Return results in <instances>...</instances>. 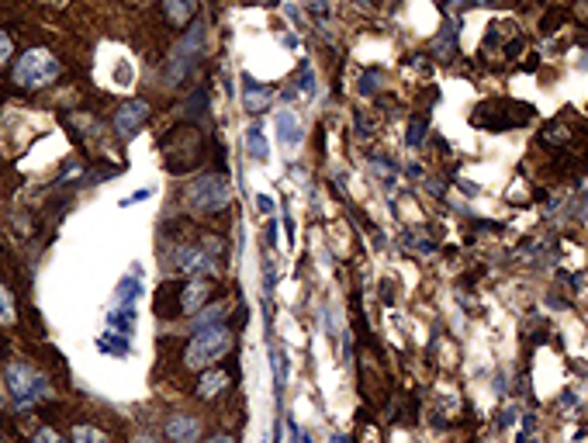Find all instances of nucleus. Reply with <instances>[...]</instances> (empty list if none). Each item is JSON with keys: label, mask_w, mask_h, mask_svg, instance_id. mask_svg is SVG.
Segmentation results:
<instances>
[{"label": "nucleus", "mask_w": 588, "mask_h": 443, "mask_svg": "<svg viewBox=\"0 0 588 443\" xmlns=\"http://www.w3.org/2000/svg\"><path fill=\"white\" fill-rule=\"evenodd\" d=\"M135 443H156V440H149V436H139V440H135Z\"/></svg>", "instance_id": "473e14b6"}, {"label": "nucleus", "mask_w": 588, "mask_h": 443, "mask_svg": "<svg viewBox=\"0 0 588 443\" xmlns=\"http://www.w3.org/2000/svg\"><path fill=\"white\" fill-rule=\"evenodd\" d=\"M246 152H249L256 163H266V159H270V146H266V135H263L259 125H253V128L246 132Z\"/></svg>", "instance_id": "4468645a"}, {"label": "nucleus", "mask_w": 588, "mask_h": 443, "mask_svg": "<svg viewBox=\"0 0 588 443\" xmlns=\"http://www.w3.org/2000/svg\"><path fill=\"white\" fill-rule=\"evenodd\" d=\"M208 291H211V284H208V281L184 284V288H180V312H194V308H201V302L208 298Z\"/></svg>", "instance_id": "f8f14e48"}, {"label": "nucleus", "mask_w": 588, "mask_h": 443, "mask_svg": "<svg viewBox=\"0 0 588 443\" xmlns=\"http://www.w3.org/2000/svg\"><path fill=\"white\" fill-rule=\"evenodd\" d=\"M273 284H277V274H273V267L263 260V288H266V295L273 291Z\"/></svg>", "instance_id": "393cba45"}, {"label": "nucleus", "mask_w": 588, "mask_h": 443, "mask_svg": "<svg viewBox=\"0 0 588 443\" xmlns=\"http://www.w3.org/2000/svg\"><path fill=\"white\" fill-rule=\"evenodd\" d=\"M433 56H440V59H453L457 56V28L453 25H443V32L433 39Z\"/></svg>", "instance_id": "ddd939ff"}, {"label": "nucleus", "mask_w": 588, "mask_h": 443, "mask_svg": "<svg viewBox=\"0 0 588 443\" xmlns=\"http://www.w3.org/2000/svg\"><path fill=\"white\" fill-rule=\"evenodd\" d=\"M225 312H228V302H218L215 308H208V312H201V315H197V329H204V326H218Z\"/></svg>", "instance_id": "6ab92c4d"}, {"label": "nucleus", "mask_w": 588, "mask_h": 443, "mask_svg": "<svg viewBox=\"0 0 588 443\" xmlns=\"http://www.w3.org/2000/svg\"><path fill=\"white\" fill-rule=\"evenodd\" d=\"M422 139H426V121H422V118H412V121H409V132H405V142H409L412 149H419Z\"/></svg>", "instance_id": "aec40b11"}, {"label": "nucleus", "mask_w": 588, "mask_h": 443, "mask_svg": "<svg viewBox=\"0 0 588 443\" xmlns=\"http://www.w3.org/2000/svg\"><path fill=\"white\" fill-rule=\"evenodd\" d=\"M519 419V408H505L502 412V426H509V422H516Z\"/></svg>", "instance_id": "c85d7f7f"}, {"label": "nucleus", "mask_w": 588, "mask_h": 443, "mask_svg": "<svg viewBox=\"0 0 588 443\" xmlns=\"http://www.w3.org/2000/svg\"><path fill=\"white\" fill-rule=\"evenodd\" d=\"M146 197H149V190H135L132 197H125V201H121V208H128V204H135V201H146Z\"/></svg>", "instance_id": "cd10ccee"}, {"label": "nucleus", "mask_w": 588, "mask_h": 443, "mask_svg": "<svg viewBox=\"0 0 588 443\" xmlns=\"http://www.w3.org/2000/svg\"><path fill=\"white\" fill-rule=\"evenodd\" d=\"M270 87L266 83H256L253 77H242V108L249 111V115H263L266 111V104H270Z\"/></svg>", "instance_id": "9d476101"}, {"label": "nucleus", "mask_w": 588, "mask_h": 443, "mask_svg": "<svg viewBox=\"0 0 588 443\" xmlns=\"http://www.w3.org/2000/svg\"><path fill=\"white\" fill-rule=\"evenodd\" d=\"M381 80H384V77H381V70H367V73L360 77V94H364V97H371V94L381 87Z\"/></svg>", "instance_id": "412c9836"}, {"label": "nucleus", "mask_w": 588, "mask_h": 443, "mask_svg": "<svg viewBox=\"0 0 588 443\" xmlns=\"http://www.w3.org/2000/svg\"><path fill=\"white\" fill-rule=\"evenodd\" d=\"M8 388H11V398H14L18 408H32L35 402L49 398V381L35 367H28L21 360L8 364Z\"/></svg>", "instance_id": "20e7f679"}, {"label": "nucleus", "mask_w": 588, "mask_h": 443, "mask_svg": "<svg viewBox=\"0 0 588 443\" xmlns=\"http://www.w3.org/2000/svg\"><path fill=\"white\" fill-rule=\"evenodd\" d=\"M201 52H204V25L201 21H194L190 28H187V35L173 46V52H170V63H166V87H180L187 77H190V70H194V63L201 59Z\"/></svg>", "instance_id": "7ed1b4c3"}, {"label": "nucleus", "mask_w": 588, "mask_h": 443, "mask_svg": "<svg viewBox=\"0 0 588 443\" xmlns=\"http://www.w3.org/2000/svg\"><path fill=\"white\" fill-rule=\"evenodd\" d=\"M8 56H11V39H8L4 32H0V66L8 63Z\"/></svg>", "instance_id": "a878e982"}, {"label": "nucleus", "mask_w": 588, "mask_h": 443, "mask_svg": "<svg viewBox=\"0 0 588 443\" xmlns=\"http://www.w3.org/2000/svg\"><path fill=\"white\" fill-rule=\"evenodd\" d=\"M256 204H259V211H263V215H270V211H273V197H270V194H259V197H256Z\"/></svg>", "instance_id": "bb28decb"}, {"label": "nucleus", "mask_w": 588, "mask_h": 443, "mask_svg": "<svg viewBox=\"0 0 588 443\" xmlns=\"http://www.w3.org/2000/svg\"><path fill=\"white\" fill-rule=\"evenodd\" d=\"M35 443H66V440H63L56 429H49V426H46V429H39V433H35Z\"/></svg>", "instance_id": "5701e85b"}, {"label": "nucleus", "mask_w": 588, "mask_h": 443, "mask_svg": "<svg viewBox=\"0 0 588 443\" xmlns=\"http://www.w3.org/2000/svg\"><path fill=\"white\" fill-rule=\"evenodd\" d=\"M166 440L170 443H197L201 440V422L194 415H170L166 419Z\"/></svg>", "instance_id": "1a4fd4ad"}, {"label": "nucleus", "mask_w": 588, "mask_h": 443, "mask_svg": "<svg viewBox=\"0 0 588 443\" xmlns=\"http://www.w3.org/2000/svg\"><path fill=\"white\" fill-rule=\"evenodd\" d=\"M585 4H588V0H585Z\"/></svg>", "instance_id": "e433bc0d"}, {"label": "nucleus", "mask_w": 588, "mask_h": 443, "mask_svg": "<svg viewBox=\"0 0 588 443\" xmlns=\"http://www.w3.org/2000/svg\"><path fill=\"white\" fill-rule=\"evenodd\" d=\"M208 443H235V440H232V436H211Z\"/></svg>", "instance_id": "2f4dec72"}, {"label": "nucleus", "mask_w": 588, "mask_h": 443, "mask_svg": "<svg viewBox=\"0 0 588 443\" xmlns=\"http://www.w3.org/2000/svg\"><path fill=\"white\" fill-rule=\"evenodd\" d=\"M173 264H177V270H184V277H194V281H208L218 270L215 260L204 250H197V246H180L173 253Z\"/></svg>", "instance_id": "0eeeda50"}, {"label": "nucleus", "mask_w": 588, "mask_h": 443, "mask_svg": "<svg viewBox=\"0 0 588 443\" xmlns=\"http://www.w3.org/2000/svg\"><path fill=\"white\" fill-rule=\"evenodd\" d=\"M225 384H228L225 371H208V374L197 381V395H201V398H215V395H218Z\"/></svg>", "instance_id": "dca6fc26"}, {"label": "nucleus", "mask_w": 588, "mask_h": 443, "mask_svg": "<svg viewBox=\"0 0 588 443\" xmlns=\"http://www.w3.org/2000/svg\"><path fill=\"white\" fill-rule=\"evenodd\" d=\"M18 319V308H14V295L0 284V326H14Z\"/></svg>", "instance_id": "f3484780"}, {"label": "nucleus", "mask_w": 588, "mask_h": 443, "mask_svg": "<svg viewBox=\"0 0 588 443\" xmlns=\"http://www.w3.org/2000/svg\"><path fill=\"white\" fill-rule=\"evenodd\" d=\"M228 346H232L228 326H222V322H218V326H204V329L194 333V339H190V346H187V353H184V364H187L190 371H201V367L222 360Z\"/></svg>", "instance_id": "f03ea898"}, {"label": "nucleus", "mask_w": 588, "mask_h": 443, "mask_svg": "<svg viewBox=\"0 0 588 443\" xmlns=\"http://www.w3.org/2000/svg\"><path fill=\"white\" fill-rule=\"evenodd\" d=\"M59 73H63V63L56 59V52L28 49L14 66V83L25 90H35V87H49L52 80H59Z\"/></svg>", "instance_id": "f257e3e1"}, {"label": "nucleus", "mask_w": 588, "mask_h": 443, "mask_svg": "<svg viewBox=\"0 0 588 443\" xmlns=\"http://www.w3.org/2000/svg\"><path fill=\"white\" fill-rule=\"evenodd\" d=\"M560 402H564V405H574V402H578V395H574V391H564V395H560Z\"/></svg>", "instance_id": "c756f323"}, {"label": "nucleus", "mask_w": 588, "mask_h": 443, "mask_svg": "<svg viewBox=\"0 0 588 443\" xmlns=\"http://www.w3.org/2000/svg\"><path fill=\"white\" fill-rule=\"evenodd\" d=\"M481 111H488V115H474V125L478 128H491V132L516 128V125H526L533 118V108L529 104H516V101H491Z\"/></svg>", "instance_id": "423d86ee"}, {"label": "nucleus", "mask_w": 588, "mask_h": 443, "mask_svg": "<svg viewBox=\"0 0 588 443\" xmlns=\"http://www.w3.org/2000/svg\"><path fill=\"white\" fill-rule=\"evenodd\" d=\"M0 402H4V398H0Z\"/></svg>", "instance_id": "c9c22d12"}, {"label": "nucleus", "mask_w": 588, "mask_h": 443, "mask_svg": "<svg viewBox=\"0 0 588 443\" xmlns=\"http://www.w3.org/2000/svg\"><path fill=\"white\" fill-rule=\"evenodd\" d=\"M149 121V104L146 101H128V104H121L118 108V115H115V132L121 135V139H132V135H139V128Z\"/></svg>", "instance_id": "6e6552de"}, {"label": "nucleus", "mask_w": 588, "mask_h": 443, "mask_svg": "<svg viewBox=\"0 0 588 443\" xmlns=\"http://www.w3.org/2000/svg\"><path fill=\"white\" fill-rule=\"evenodd\" d=\"M70 443H108V436L101 429H94V426H73Z\"/></svg>", "instance_id": "a211bd4d"}, {"label": "nucleus", "mask_w": 588, "mask_h": 443, "mask_svg": "<svg viewBox=\"0 0 588 443\" xmlns=\"http://www.w3.org/2000/svg\"><path fill=\"white\" fill-rule=\"evenodd\" d=\"M163 14L170 18V25H187L194 14V0H163Z\"/></svg>", "instance_id": "2eb2a0df"}, {"label": "nucleus", "mask_w": 588, "mask_h": 443, "mask_svg": "<svg viewBox=\"0 0 588 443\" xmlns=\"http://www.w3.org/2000/svg\"><path fill=\"white\" fill-rule=\"evenodd\" d=\"M270 360H273V374H277V388H284V381H287V357L273 346L270 350Z\"/></svg>", "instance_id": "4be33fe9"}, {"label": "nucleus", "mask_w": 588, "mask_h": 443, "mask_svg": "<svg viewBox=\"0 0 588 443\" xmlns=\"http://www.w3.org/2000/svg\"><path fill=\"white\" fill-rule=\"evenodd\" d=\"M49 4H66V0H49Z\"/></svg>", "instance_id": "72a5a7b5"}, {"label": "nucleus", "mask_w": 588, "mask_h": 443, "mask_svg": "<svg viewBox=\"0 0 588 443\" xmlns=\"http://www.w3.org/2000/svg\"><path fill=\"white\" fill-rule=\"evenodd\" d=\"M266 4H273V0H266Z\"/></svg>", "instance_id": "f704fd0d"}, {"label": "nucleus", "mask_w": 588, "mask_h": 443, "mask_svg": "<svg viewBox=\"0 0 588 443\" xmlns=\"http://www.w3.org/2000/svg\"><path fill=\"white\" fill-rule=\"evenodd\" d=\"M302 90H305V94L315 90V77H312V66H308V63H302Z\"/></svg>", "instance_id": "b1692460"}, {"label": "nucleus", "mask_w": 588, "mask_h": 443, "mask_svg": "<svg viewBox=\"0 0 588 443\" xmlns=\"http://www.w3.org/2000/svg\"><path fill=\"white\" fill-rule=\"evenodd\" d=\"M277 139L284 146H298L302 142V121L294 111H277Z\"/></svg>", "instance_id": "9b49d317"}, {"label": "nucleus", "mask_w": 588, "mask_h": 443, "mask_svg": "<svg viewBox=\"0 0 588 443\" xmlns=\"http://www.w3.org/2000/svg\"><path fill=\"white\" fill-rule=\"evenodd\" d=\"M228 197H232V190H228V180L222 173H204V177H197L187 187V204L197 208V211H204V215L222 211L228 204Z\"/></svg>", "instance_id": "39448f33"}, {"label": "nucleus", "mask_w": 588, "mask_h": 443, "mask_svg": "<svg viewBox=\"0 0 588 443\" xmlns=\"http://www.w3.org/2000/svg\"><path fill=\"white\" fill-rule=\"evenodd\" d=\"M457 8H474V4H481V0H453Z\"/></svg>", "instance_id": "7c9ffc66"}]
</instances>
